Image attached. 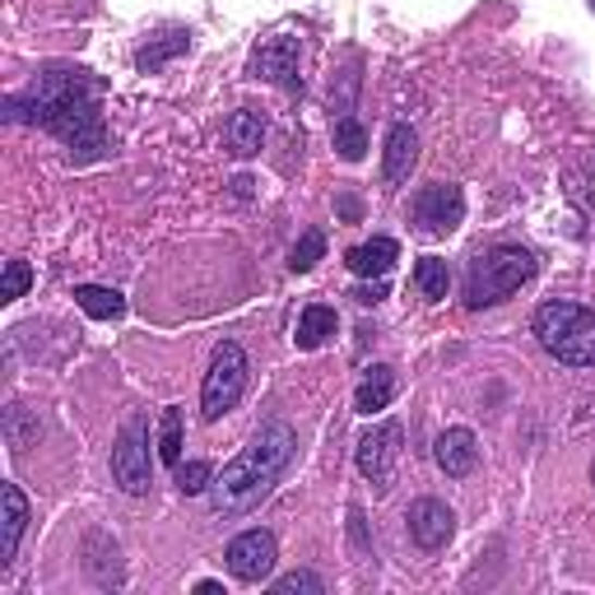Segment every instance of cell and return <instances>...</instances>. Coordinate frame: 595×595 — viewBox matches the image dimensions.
Instances as JSON below:
<instances>
[{
  "label": "cell",
  "instance_id": "cell-1",
  "mask_svg": "<svg viewBox=\"0 0 595 595\" xmlns=\"http://www.w3.org/2000/svg\"><path fill=\"white\" fill-rule=\"evenodd\" d=\"M10 121H38L51 135L70 145L75 163H94L108 154V131H102L98 94L84 70H47L33 80V89L5 102Z\"/></svg>",
  "mask_w": 595,
  "mask_h": 595
},
{
  "label": "cell",
  "instance_id": "cell-2",
  "mask_svg": "<svg viewBox=\"0 0 595 595\" xmlns=\"http://www.w3.org/2000/svg\"><path fill=\"white\" fill-rule=\"evenodd\" d=\"M289 461H293V428L266 424L233 465H223V475L215 479V507L219 512H242L256 498H266Z\"/></svg>",
  "mask_w": 595,
  "mask_h": 595
},
{
  "label": "cell",
  "instance_id": "cell-3",
  "mask_svg": "<svg viewBox=\"0 0 595 595\" xmlns=\"http://www.w3.org/2000/svg\"><path fill=\"white\" fill-rule=\"evenodd\" d=\"M535 336L545 344V354H554L568 367H591L595 363V312L568 298H554L535 312Z\"/></svg>",
  "mask_w": 595,
  "mask_h": 595
},
{
  "label": "cell",
  "instance_id": "cell-4",
  "mask_svg": "<svg viewBox=\"0 0 595 595\" xmlns=\"http://www.w3.org/2000/svg\"><path fill=\"white\" fill-rule=\"evenodd\" d=\"M535 275V256L526 247H494L470 260V275H465V307L479 312V307H494L502 298H512L526 279Z\"/></svg>",
  "mask_w": 595,
  "mask_h": 595
},
{
  "label": "cell",
  "instance_id": "cell-5",
  "mask_svg": "<svg viewBox=\"0 0 595 595\" xmlns=\"http://www.w3.org/2000/svg\"><path fill=\"white\" fill-rule=\"evenodd\" d=\"M247 373H252V363L242 354V344L223 340L215 349V359H209V373H205V387H201V414L209 424H219V418L242 400V391H247Z\"/></svg>",
  "mask_w": 595,
  "mask_h": 595
},
{
  "label": "cell",
  "instance_id": "cell-6",
  "mask_svg": "<svg viewBox=\"0 0 595 595\" xmlns=\"http://www.w3.org/2000/svg\"><path fill=\"white\" fill-rule=\"evenodd\" d=\"M112 479L126 488V494H149V428L145 418H131L126 428H121L117 447H112Z\"/></svg>",
  "mask_w": 595,
  "mask_h": 595
},
{
  "label": "cell",
  "instance_id": "cell-7",
  "mask_svg": "<svg viewBox=\"0 0 595 595\" xmlns=\"http://www.w3.org/2000/svg\"><path fill=\"white\" fill-rule=\"evenodd\" d=\"M414 219H418V229L433 233V238L457 233L461 219H465V191L451 186V182H433V186H424V191L414 196Z\"/></svg>",
  "mask_w": 595,
  "mask_h": 595
},
{
  "label": "cell",
  "instance_id": "cell-8",
  "mask_svg": "<svg viewBox=\"0 0 595 595\" xmlns=\"http://www.w3.org/2000/svg\"><path fill=\"white\" fill-rule=\"evenodd\" d=\"M400 437H405V428H400V424H377L373 433L359 437V470H363V479H373L381 488V494H387L391 479H396Z\"/></svg>",
  "mask_w": 595,
  "mask_h": 595
},
{
  "label": "cell",
  "instance_id": "cell-9",
  "mask_svg": "<svg viewBox=\"0 0 595 595\" xmlns=\"http://www.w3.org/2000/svg\"><path fill=\"white\" fill-rule=\"evenodd\" d=\"M223 563L238 582H260V576H270L275 568V535L270 531H242L229 554H223Z\"/></svg>",
  "mask_w": 595,
  "mask_h": 595
},
{
  "label": "cell",
  "instance_id": "cell-10",
  "mask_svg": "<svg viewBox=\"0 0 595 595\" xmlns=\"http://www.w3.org/2000/svg\"><path fill=\"white\" fill-rule=\"evenodd\" d=\"M405 521H410V539L418 549H442L447 539L457 535V512L437 498H418Z\"/></svg>",
  "mask_w": 595,
  "mask_h": 595
},
{
  "label": "cell",
  "instance_id": "cell-11",
  "mask_svg": "<svg viewBox=\"0 0 595 595\" xmlns=\"http://www.w3.org/2000/svg\"><path fill=\"white\" fill-rule=\"evenodd\" d=\"M298 51H303V42H298V38H270L266 47L256 51V61H252L256 80H270V84H279V89L298 94V89H303V80H298Z\"/></svg>",
  "mask_w": 595,
  "mask_h": 595
},
{
  "label": "cell",
  "instance_id": "cell-12",
  "mask_svg": "<svg viewBox=\"0 0 595 595\" xmlns=\"http://www.w3.org/2000/svg\"><path fill=\"white\" fill-rule=\"evenodd\" d=\"M414 163H418V131L400 121V126L387 131V159H381V178H387V186H400V182H410Z\"/></svg>",
  "mask_w": 595,
  "mask_h": 595
},
{
  "label": "cell",
  "instance_id": "cell-13",
  "mask_svg": "<svg viewBox=\"0 0 595 595\" xmlns=\"http://www.w3.org/2000/svg\"><path fill=\"white\" fill-rule=\"evenodd\" d=\"M433 457H437V465L447 470V475H470L475 470V461H479V447H475V433L470 428H447L442 437L433 442Z\"/></svg>",
  "mask_w": 595,
  "mask_h": 595
},
{
  "label": "cell",
  "instance_id": "cell-14",
  "mask_svg": "<svg viewBox=\"0 0 595 595\" xmlns=\"http://www.w3.org/2000/svg\"><path fill=\"white\" fill-rule=\"evenodd\" d=\"M223 145H229L238 159H252V154H260V145H266V117L252 112V108H238L229 117V126H223Z\"/></svg>",
  "mask_w": 595,
  "mask_h": 595
},
{
  "label": "cell",
  "instance_id": "cell-15",
  "mask_svg": "<svg viewBox=\"0 0 595 595\" xmlns=\"http://www.w3.org/2000/svg\"><path fill=\"white\" fill-rule=\"evenodd\" d=\"M396 260H400V247L391 238H373V242H363V247L349 252V270L363 275V279H387L396 270Z\"/></svg>",
  "mask_w": 595,
  "mask_h": 595
},
{
  "label": "cell",
  "instance_id": "cell-16",
  "mask_svg": "<svg viewBox=\"0 0 595 595\" xmlns=\"http://www.w3.org/2000/svg\"><path fill=\"white\" fill-rule=\"evenodd\" d=\"M391 396H396V373L387 363H373L367 367V377L359 381V391H354V410L359 414H381L391 405Z\"/></svg>",
  "mask_w": 595,
  "mask_h": 595
},
{
  "label": "cell",
  "instance_id": "cell-17",
  "mask_svg": "<svg viewBox=\"0 0 595 595\" xmlns=\"http://www.w3.org/2000/svg\"><path fill=\"white\" fill-rule=\"evenodd\" d=\"M336 326H340L336 307L312 303V307L303 312V317H298V336H293V344H298V349H321L330 336H336Z\"/></svg>",
  "mask_w": 595,
  "mask_h": 595
},
{
  "label": "cell",
  "instance_id": "cell-18",
  "mask_svg": "<svg viewBox=\"0 0 595 595\" xmlns=\"http://www.w3.org/2000/svg\"><path fill=\"white\" fill-rule=\"evenodd\" d=\"M24 526H28V502L20 494V484H5V535H0V568H10L14 549H20Z\"/></svg>",
  "mask_w": 595,
  "mask_h": 595
},
{
  "label": "cell",
  "instance_id": "cell-19",
  "mask_svg": "<svg viewBox=\"0 0 595 595\" xmlns=\"http://www.w3.org/2000/svg\"><path fill=\"white\" fill-rule=\"evenodd\" d=\"M75 303H80L84 317H94V321L126 317V298H121L117 289H102V284H80L75 289Z\"/></svg>",
  "mask_w": 595,
  "mask_h": 595
},
{
  "label": "cell",
  "instance_id": "cell-20",
  "mask_svg": "<svg viewBox=\"0 0 595 595\" xmlns=\"http://www.w3.org/2000/svg\"><path fill=\"white\" fill-rule=\"evenodd\" d=\"M414 284L424 298H433V303H442L447 289H451V270H447V260H437V256H424L414 266Z\"/></svg>",
  "mask_w": 595,
  "mask_h": 595
},
{
  "label": "cell",
  "instance_id": "cell-21",
  "mask_svg": "<svg viewBox=\"0 0 595 595\" xmlns=\"http://www.w3.org/2000/svg\"><path fill=\"white\" fill-rule=\"evenodd\" d=\"M336 149H340L344 163H359L367 154V131L359 126V117H340L336 121Z\"/></svg>",
  "mask_w": 595,
  "mask_h": 595
},
{
  "label": "cell",
  "instance_id": "cell-22",
  "mask_svg": "<svg viewBox=\"0 0 595 595\" xmlns=\"http://www.w3.org/2000/svg\"><path fill=\"white\" fill-rule=\"evenodd\" d=\"M159 457L172 470L182 465V410H163V418H159Z\"/></svg>",
  "mask_w": 595,
  "mask_h": 595
},
{
  "label": "cell",
  "instance_id": "cell-23",
  "mask_svg": "<svg viewBox=\"0 0 595 595\" xmlns=\"http://www.w3.org/2000/svg\"><path fill=\"white\" fill-rule=\"evenodd\" d=\"M326 256V233L321 229H307L303 238H298V247H293V256H289V266L303 275V270H312L317 266V260Z\"/></svg>",
  "mask_w": 595,
  "mask_h": 595
},
{
  "label": "cell",
  "instance_id": "cell-24",
  "mask_svg": "<svg viewBox=\"0 0 595 595\" xmlns=\"http://www.w3.org/2000/svg\"><path fill=\"white\" fill-rule=\"evenodd\" d=\"M209 484H215V465H209V461L178 465V488H182V494H205Z\"/></svg>",
  "mask_w": 595,
  "mask_h": 595
},
{
  "label": "cell",
  "instance_id": "cell-25",
  "mask_svg": "<svg viewBox=\"0 0 595 595\" xmlns=\"http://www.w3.org/2000/svg\"><path fill=\"white\" fill-rule=\"evenodd\" d=\"M270 591L275 595H321L326 591V582H321V576L317 572H289V576H279V582H270Z\"/></svg>",
  "mask_w": 595,
  "mask_h": 595
},
{
  "label": "cell",
  "instance_id": "cell-26",
  "mask_svg": "<svg viewBox=\"0 0 595 595\" xmlns=\"http://www.w3.org/2000/svg\"><path fill=\"white\" fill-rule=\"evenodd\" d=\"M186 42H191V33H172L168 42H159V47H145L135 61H139V70H154V65H163L168 57H178V51H186Z\"/></svg>",
  "mask_w": 595,
  "mask_h": 595
},
{
  "label": "cell",
  "instance_id": "cell-27",
  "mask_svg": "<svg viewBox=\"0 0 595 595\" xmlns=\"http://www.w3.org/2000/svg\"><path fill=\"white\" fill-rule=\"evenodd\" d=\"M28 266H24V260H5V293H0V298H5V303H14V298H24L28 293Z\"/></svg>",
  "mask_w": 595,
  "mask_h": 595
},
{
  "label": "cell",
  "instance_id": "cell-28",
  "mask_svg": "<svg viewBox=\"0 0 595 595\" xmlns=\"http://www.w3.org/2000/svg\"><path fill=\"white\" fill-rule=\"evenodd\" d=\"M354 298L363 307H373V303H381L387 298V279H373V284H363V289H354Z\"/></svg>",
  "mask_w": 595,
  "mask_h": 595
},
{
  "label": "cell",
  "instance_id": "cell-29",
  "mask_svg": "<svg viewBox=\"0 0 595 595\" xmlns=\"http://www.w3.org/2000/svg\"><path fill=\"white\" fill-rule=\"evenodd\" d=\"M233 196L247 201V196H252V178H238V182H233Z\"/></svg>",
  "mask_w": 595,
  "mask_h": 595
},
{
  "label": "cell",
  "instance_id": "cell-30",
  "mask_svg": "<svg viewBox=\"0 0 595 595\" xmlns=\"http://www.w3.org/2000/svg\"><path fill=\"white\" fill-rule=\"evenodd\" d=\"M340 215H349V219H359V201H354V196H344V201H340Z\"/></svg>",
  "mask_w": 595,
  "mask_h": 595
}]
</instances>
